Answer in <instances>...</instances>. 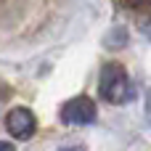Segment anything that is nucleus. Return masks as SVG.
<instances>
[{
	"label": "nucleus",
	"instance_id": "9",
	"mask_svg": "<svg viewBox=\"0 0 151 151\" xmlns=\"http://www.w3.org/2000/svg\"><path fill=\"white\" fill-rule=\"evenodd\" d=\"M58 151H82V149H80V146H61Z\"/></svg>",
	"mask_w": 151,
	"mask_h": 151
},
{
	"label": "nucleus",
	"instance_id": "7",
	"mask_svg": "<svg viewBox=\"0 0 151 151\" xmlns=\"http://www.w3.org/2000/svg\"><path fill=\"white\" fill-rule=\"evenodd\" d=\"M146 119H149V125H151V90H149V96H146Z\"/></svg>",
	"mask_w": 151,
	"mask_h": 151
},
{
	"label": "nucleus",
	"instance_id": "5",
	"mask_svg": "<svg viewBox=\"0 0 151 151\" xmlns=\"http://www.w3.org/2000/svg\"><path fill=\"white\" fill-rule=\"evenodd\" d=\"M125 42H127V32H125L122 27L111 29V32H109V37H106V45H109V48H122Z\"/></svg>",
	"mask_w": 151,
	"mask_h": 151
},
{
	"label": "nucleus",
	"instance_id": "8",
	"mask_svg": "<svg viewBox=\"0 0 151 151\" xmlns=\"http://www.w3.org/2000/svg\"><path fill=\"white\" fill-rule=\"evenodd\" d=\"M0 151H16V149H13L11 141H0Z\"/></svg>",
	"mask_w": 151,
	"mask_h": 151
},
{
	"label": "nucleus",
	"instance_id": "4",
	"mask_svg": "<svg viewBox=\"0 0 151 151\" xmlns=\"http://www.w3.org/2000/svg\"><path fill=\"white\" fill-rule=\"evenodd\" d=\"M119 5L130 13H149L151 11V0H119Z\"/></svg>",
	"mask_w": 151,
	"mask_h": 151
},
{
	"label": "nucleus",
	"instance_id": "2",
	"mask_svg": "<svg viewBox=\"0 0 151 151\" xmlns=\"http://www.w3.org/2000/svg\"><path fill=\"white\" fill-rule=\"evenodd\" d=\"M5 130H8L16 141H27V138L35 135L37 119H35V114H32L27 106H16V109H11V111L5 114Z\"/></svg>",
	"mask_w": 151,
	"mask_h": 151
},
{
	"label": "nucleus",
	"instance_id": "6",
	"mask_svg": "<svg viewBox=\"0 0 151 151\" xmlns=\"http://www.w3.org/2000/svg\"><path fill=\"white\" fill-rule=\"evenodd\" d=\"M141 29H143V35L151 40V19H146V21H141Z\"/></svg>",
	"mask_w": 151,
	"mask_h": 151
},
{
	"label": "nucleus",
	"instance_id": "3",
	"mask_svg": "<svg viewBox=\"0 0 151 151\" xmlns=\"http://www.w3.org/2000/svg\"><path fill=\"white\" fill-rule=\"evenodd\" d=\"M61 119L66 125H90L96 122V104L88 96H77L61 106Z\"/></svg>",
	"mask_w": 151,
	"mask_h": 151
},
{
	"label": "nucleus",
	"instance_id": "1",
	"mask_svg": "<svg viewBox=\"0 0 151 151\" xmlns=\"http://www.w3.org/2000/svg\"><path fill=\"white\" fill-rule=\"evenodd\" d=\"M98 90H101V98H106L109 104H125L130 98V93H133L125 66L117 64V61L104 64L101 66V77H98Z\"/></svg>",
	"mask_w": 151,
	"mask_h": 151
}]
</instances>
